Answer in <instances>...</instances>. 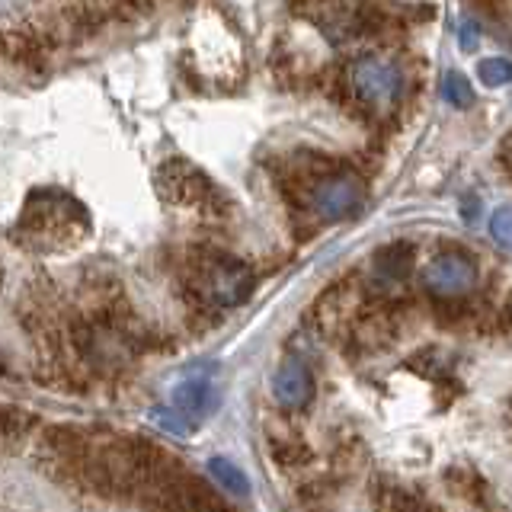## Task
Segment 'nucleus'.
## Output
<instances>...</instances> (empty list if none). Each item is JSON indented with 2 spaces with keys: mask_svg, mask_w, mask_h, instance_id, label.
Listing matches in <instances>:
<instances>
[{
  "mask_svg": "<svg viewBox=\"0 0 512 512\" xmlns=\"http://www.w3.org/2000/svg\"><path fill=\"white\" fill-rule=\"evenodd\" d=\"M154 416H157V423L164 426L167 432H173V436H186V432L192 429L189 426V416L176 407V410H167V407H160V410H154Z\"/></svg>",
  "mask_w": 512,
  "mask_h": 512,
  "instance_id": "nucleus-14",
  "label": "nucleus"
},
{
  "mask_svg": "<svg viewBox=\"0 0 512 512\" xmlns=\"http://www.w3.org/2000/svg\"><path fill=\"white\" fill-rule=\"evenodd\" d=\"M189 292L208 308H237L253 292V272L237 256L221 250H199L189 263Z\"/></svg>",
  "mask_w": 512,
  "mask_h": 512,
  "instance_id": "nucleus-2",
  "label": "nucleus"
},
{
  "mask_svg": "<svg viewBox=\"0 0 512 512\" xmlns=\"http://www.w3.org/2000/svg\"><path fill=\"white\" fill-rule=\"evenodd\" d=\"M442 93H445V100L455 103V106H471L474 103V87H471V80L464 74H445Z\"/></svg>",
  "mask_w": 512,
  "mask_h": 512,
  "instance_id": "nucleus-11",
  "label": "nucleus"
},
{
  "mask_svg": "<svg viewBox=\"0 0 512 512\" xmlns=\"http://www.w3.org/2000/svg\"><path fill=\"white\" fill-rule=\"evenodd\" d=\"M87 228L90 218L77 199L64 196L58 189H39L32 192V199L23 208L20 224H16V237L39 250H64L77 244Z\"/></svg>",
  "mask_w": 512,
  "mask_h": 512,
  "instance_id": "nucleus-1",
  "label": "nucleus"
},
{
  "mask_svg": "<svg viewBox=\"0 0 512 512\" xmlns=\"http://www.w3.org/2000/svg\"><path fill=\"white\" fill-rule=\"evenodd\" d=\"M423 285L436 298H464L477 285V263L464 253H439L426 266Z\"/></svg>",
  "mask_w": 512,
  "mask_h": 512,
  "instance_id": "nucleus-6",
  "label": "nucleus"
},
{
  "mask_svg": "<svg viewBox=\"0 0 512 512\" xmlns=\"http://www.w3.org/2000/svg\"><path fill=\"white\" fill-rule=\"evenodd\" d=\"M503 164H506V170L512 173V135H509L506 144H503Z\"/></svg>",
  "mask_w": 512,
  "mask_h": 512,
  "instance_id": "nucleus-16",
  "label": "nucleus"
},
{
  "mask_svg": "<svg viewBox=\"0 0 512 512\" xmlns=\"http://www.w3.org/2000/svg\"><path fill=\"white\" fill-rule=\"evenodd\" d=\"M413 269V247L404 240H394V244L381 247L375 253V272L384 282H404Z\"/></svg>",
  "mask_w": 512,
  "mask_h": 512,
  "instance_id": "nucleus-9",
  "label": "nucleus"
},
{
  "mask_svg": "<svg viewBox=\"0 0 512 512\" xmlns=\"http://www.w3.org/2000/svg\"><path fill=\"white\" fill-rule=\"evenodd\" d=\"M490 231L503 247H512V208H500V212L490 218Z\"/></svg>",
  "mask_w": 512,
  "mask_h": 512,
  "instance_id": "nucleus-15",
  "label": "nucleus"
},
{
  "mask_svg": "<svg viewBox=\"0 0 512 512\" xmlns=\"http://www.w3.org/2000/svg\"><path fill=\"white\" fill-rule=\"evenodd\" d=\"M349 87L368 112H391L404 93V74L391 58L372 55L352 64Z\"/></svg>",
  "mask_w": 512,
  "mask_h": 512,
  "instance_id": "nucleus-4",
  "label": "nucleus"
},
{
  "mask_svg": "<svg viewBox=\"0 0 512 512\" xmlns=\"http://www.w3.org/2000/svg\"><path fill=\"white\" fill-rule=\"evenodd\" d=\"M464 48H474V26H464Z\"/></svg>",
  "mask_w": 512,
  "mask_h": 512,
  "instance_id": "nucleus-17",
  "label": "nucleus"
},
{
  "mask_svg": "<svg viewBox=\"0 0 512 512\" xmlns=\"http://www.w3.org/2000/svg\"><path fill=\"white\" fill-rule=\"evenodd\" d=\"M272 397H276V404L285 407V410H301L311 404L314 397V375L311 368L298 362V359H288L276 368V375H272Z\"/></svg>",
  "mask_w": 512,
  "mask_h": 512,
  "instance_id": "nucleus-7",
  "label": "nucleus"
},
{
  "mask_svg": "<svg viewBox=\"0 0 512 512\" xmlns=\"http://www.w3.org/2000/svg\"><path fill=\"white\" fill-rule=\"evenodd\" d=\"M308 202H311V212L320 221H333V224L346 221V218L362 212V205H365V183L352 170L333 167L327 173H320L317 180H311Z\"/></svg>",
  "mask_w": 512,
  "mask_h": 512,
  "instance_id": "nucleus-3",
  "label": "nucleus"
},
{
  "mask_svg": "<svg viewBox=\"0 0 512 512\" xmlns=\"http://www.w3.org/2000/svg\"><path fill=\"white\" fill-rule=\"evenodd\" d=\"M272 458H276L279 464H285V468H298V464H304L311 458L308 445L298 442V439H282L272 445Z\"/></svg>",
  "mask_w": 512,
  "mask_h": 512,
  "instance_id": "nucleus-12",
  "label": "nucleus"
},
{
  "mask_svg": "<svg viewBox=\"0 0 512 512\" xmlns=\"http://www.w3.org/2000/svg\"><path fill=\"white\" fill-rule=\"evenodd\" d=\"M484 4H487V0H484Z\"/></svg>",
  "mask_w": 512,
  "mask_h": 512,
  "instance_id": "nucleus-18",
  "label": "nucleus"
},
{
  "mask_svg": "<svg viewBox=\"0 0 512 512\" xmlns=\"http://www.w3.org/2000/svg\"><path fill=\"white\" fill-rule=\"evenodd\" d=\"M477 74L484 77V84L503 87V84H509V80H512V64L506 58H487V61H480Z\"/></svg>",
  "mask_w": 512,
  "mask_h": 512,
  "instance_id": "nucleus-13",
  "label": "nucleus"
},
{
  "mask_svg": "<svg viewBox=\"0 0 512 512\" xmlns=\"http://www.w3.org/2000/svg\"><path fill=\"white\" fill-rule=\"evenodd\" d=\"M208 474L215 477V484H218L221 490H228V493H234V496H247V493H250V480H247V474L240 471L234 461H228V458H212V461H208Z\"/></svg>",
  "mask_w": 512,
  "mask_h": 512,
  "instance_id": "nucleus-10",
  "label": "nucleus"
},
{
  "mask_svg": "<svg viewBox=\"0 0 512 512\" xmlns=\"http://www.w3.org/2000/svg\"><path fill=\"white\" fill-rule=\"evenodd\" d=\"M157 189L167 202L199 208V212H212L215 202H221V192L212 180L183 157H170L157 167Z\"/></svg>",
  "mask_w": 512,
  "mask_h": 512,
  "instance_id": "nucleus-5",
  "label": "nucleus"
},
{
  "mask_svg": "<svg viewBox=\"0 0 512 512\" xmlns=\"http://www.w3.org/2000/svg\"><path fill=\"white\" fill-rule=\"evenodd\" d=\"M173 404L180 407L189 420H202L218 407V388L208 378H189L173 394Z\"/></svg>",
  "mask_w": 512,
  "mask_h": 512,
  "instance_id": "nucleus-8",
  "label": "nucleus"
}]
</instances>
